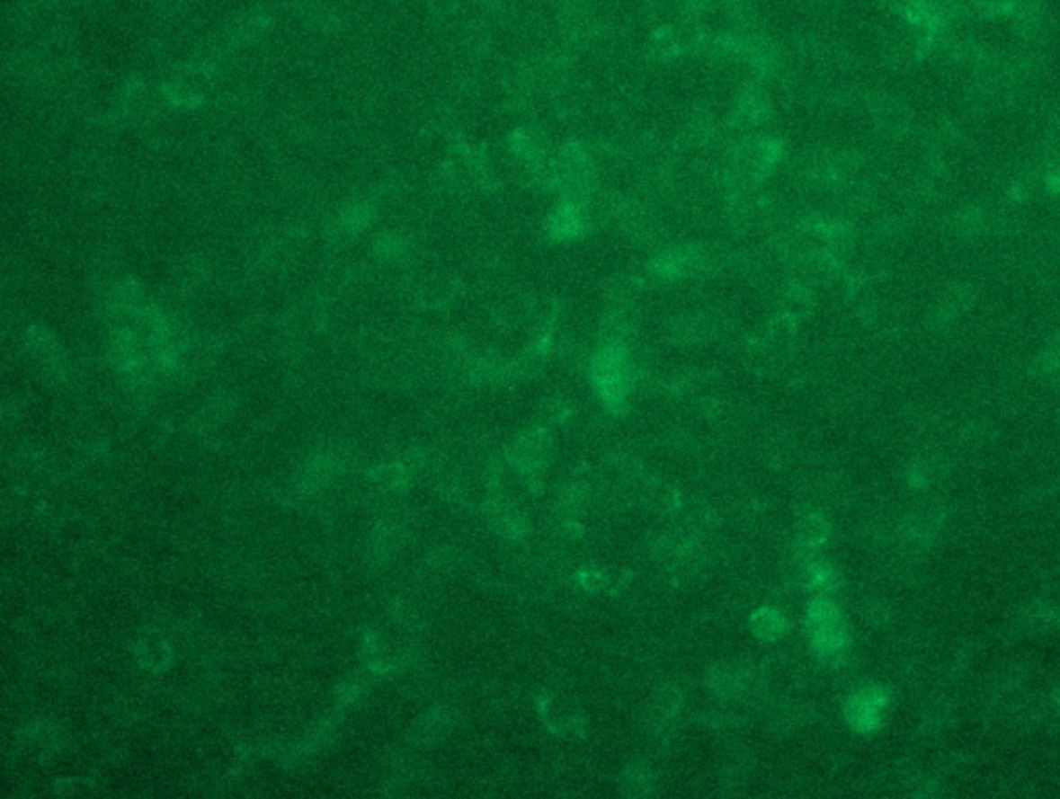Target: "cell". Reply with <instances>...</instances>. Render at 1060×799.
Wrapping results in <instances>:
<instances>
[{
    "instance_id": "2",
    "label": "cell",
    "mask_w": 1060,
    "mask_h": 799,
    "mask_svg": "<svg viewBox=\"0 0 1060 799\" xmlns=\"http://www.w3.org/2000/svg\"><path fill=\"white\" fill-rule=\"evenodd\" d=\"M877 119H878L880 125L886 129V131L899 133V131H903V129H907V125H909V111L901 104V102L888 98L878 104Z\"/></svg>"
},
{
    "instance_id": "3",
    "label": "cell",
    "mask_w": 1060,
    "mask_h": 799,
    "mask_svg": "<svg viewBox=\"0 0 1060 799\" xmlns=\"http://www.w3.org/2000/svg\"><path fill=\"white\" fill-rule=\"evenodd\" d=\"M984 226V216L980 214V209H974L969 208L959 214L957 218V230H959V235L963 236H974L977 232L982 230Z\"/></svg>"
},
{
    "instance_id": "1",
    "label": "cell",
    "mask_w": 1060,
    "mask_h": 799,
    "mask_svg": "<svg viewBox=\"0 0 1060 799\" xmlns=\"http://www.w3.org/2000/svg\"><path fill=\"white\" fill-rule=\"evenodd\" d=\"M974 300V290L966 284H955L942 292V298L939 303V313L942 319H953L967 309Z\"/></svg>"
},
{
    "instance_id": "4",
    "label": "cell",
    "mask_w": 1060,
    "mask_h": 799,
    "mask_svg": "<svg viewBox=\"0 0 1060 799\" xmlns=\"http://www.w3.org/2000/svg\"><path fill=\"white\" fill-rule=\"evenodd\" d=\"M1044 187L1052 191L1055 195H1060V155L1048 162L1044 170Z\"/></svg>"
}]
</instances>
